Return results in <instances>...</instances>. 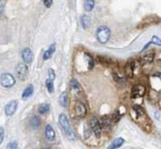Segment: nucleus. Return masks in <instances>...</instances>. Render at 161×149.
Wrapping results in <instances>:
<instances>
[{
    "mask_svg": "<svg viewBox=\"0 0 161 149\" xmlns=\"http://www.w3.org/2000/svg\"><path fill=\"white\" fill-rule=\"evenodd\" d=\"M58 123L60 125V127L63 133L66 136V137H68L69 139L71 140H74L76 139L75 134H74L73 131L72 127L70 126L69 121L68 119V117L66 116L64 114H60L59 115L58 118Z\"/></svg>",
    "mask_w": 161,
    "mask_h": 149,
    "instance_id": "obj_1",
    "label": "nucleus"
},
{
    "mask_svg": "<svg viewBox=\"0 0 161 149\" xmlns=\"http://www.w3.org/2000/svg\"><path fill=\"white\" fill-rule=\"evenodd\" d=\"M111 37V29L107 26H101L96 31V38L102 45H105Z\"/></svg>",
    "mask_w": 161,
    "mask_h": 149,
    "instance_id": "obj_2",
    "label": "nucleus"
},
{
    "mask_svg": "<svg viewBox=\"0 0 161 149\" xmlns=\"http://www.w3.org/2000/svg\"><path fill=\"white\" fill-rule=\"evenodd\" d=\"M16 84V79L10 74L5 73L1 75V85L4 88H12Z\"/></svg>",
    "mask_w": 161,
    "mask_h": 149,
    "instance_id": "obj_3",
    "label": "nucleus"
},
{
    "mask_svg": "<svg viewBox=\"0 0 161 149\" xmlns=\"http://www.w3.org/2000/svg\"><path fill=\"white\" fill-rule=\"evenodd\" d=\"M16 73L18 78L20 81L26 80V78H27V75H28V68H27V65L24 64V63L18 64L16 67Z\"/></svg>",
    "mask_w": 161,
    "mask_h": 149,
    "instance_id": "obj_4",
    "label": "nucleus"
},
{
    "mask_svg": "<svg viewBox=\"0 0 161 149\" xmlns=\"http://www.w3.org/2000/svg\"><path fill=\"white\" fill-rule=\"evenodd\" d=\"M89 127L91 128L92 132H93L96 138L101 137L102 128V127L101 123L99 122V120L97 118L93 117V118L90 119V121H89Z\"/></svg>",
    "mask_w": 161,
    "mask_h": 149,
    "instance_id": "obj_5",
    "label": "nucleus"
},
{
    "mask_svg": "<svg viewBox=\"0 0 161 149\" xmlns=\"http://www.w3.org/2000/svg\"><path fill=\"white\" fill-rule=\"evenodd\" d=\"M74 111H75L76 117L79 118H83L87 114V109L86 105L81 101H78L74 106Z\"/></svg>",
    "mask_w": 161,
    "mask_h": 149,
    "instance_id": "obj_6",
    "label": "nucleus"
},
{
    "mask_svg": "<svg viewBox=\"0 0 161 149\" xmlns=\"http://www.w3.org/2000/svg\"><path fill=\"white\" fill-rule=\"evenodd\" d=\"M146 89L144 85H136L133 86L131 89V94H130V98L132 99H137L143 98L145 94Z\"/></svg>",
    "mask_w": 161,
    "mask_h": 149,
    "instance_id": "obj_7",
    "label": "nucleus"
},
{
    "mask_svg": "<svg viewBox=\"0 0 161 149\" xmlns=\"http://www.w3.org/2000/svg\"><path fill=\"white\" fill-rule=\"evenodd\" d=\"M18 107V102L16 100H12L7 103L5 106V114L7 116H12L16 113Z\"/></svg>",
    "mask_w": 161,
    "mask_h": 149,
    "instance_id": "obj_8",
    "label": "nucleus"
},
{
    "mask_svg": "<svg viewBox=\"0 0 161 149\" xmlns=\"http://www.w3.org/2000/svg\"><path fill=\"white\" fill-rule=\"evenodd\" d=\"M22 59H23V62L26 64H31L33 61L34 59V56H33V52L29 48H25L22 52Z\"/></svg>",
    "mask_w": 161,
    "mask_h": 149,
    "instance_id": "obj_9",
    "label": "nucleus"
},
{
    "mask_svg": "<svg viewBox=\"0 0 161 149\" xmlns=\"http://www.w3.org/2000/svg\"><path fill=\"white\" fill-rule=\"evenodd\" d=\"M45 134L46 139L49 140V141L53 142L56 139V132H55L54 129L53 128V127L51 126L50 124H48L46 125L45 128Z\"/></svg>",
    "mask_w": 161,
    "mask_h": 149,
    "instance_id": "obj_10",
    "label": "nucleus"
},
{
    "mask_svg": "<svg viewBox=\"0 0 161 149\" xmlns=\"http://www.w3.org/2000/svg\"><path fill=\"white\" fill-rule=\"evenodd\" d=\"M69 86L71 90L73 91L76 94H81L82 93V87L81 84L79 83V81L77 79L73 78L70 81Z\"/></svg>",
    "mask_w": 161,
    "mask_h": 149,
    "instance_id": "obj_11",
    "label": "nucleus"
},
{
    "mask_svg": "<svg viewBox=\"0 0 161 149\" xmlns=\"http://www.w3.org/2000/svg\"><path fill=\"white\" fill-rule=\"evenodd\" d=\"M155 59V53L153 52H149L147 53H144L143 56L140 57V60L141 62V64H149L153 61Z\"/></svg>",
    "mask_w": 161,
    "mask_h": 149,
    "instance_id": "obj_12",
    "label": "nucleus"
},
{
    "mask_svg": "<svg viewBox=\"0 0 161 149\" xmlns=\"http://www.w3.org/2000/svg\"><path fill=\"white\" fill-rule=\"evenodd\" d=\"M113 122L111 118L109 115H104L101 119V125L102 129L105 131H108L111 128V125H112Z\"/></svg>",
    "mask_w": 161,
    "mask_h": 149,
    "instance_id": "obj_13",
    "label": "nucleus"
},
{
    "mask_svg": "<svg viewBox=\"0 0 161 149\" xmlns=\"http://www.w3.org/2000/svg\"><path fill=\"white\" fill-rule=\"evenodd\" d=\"M55 51H56V43H53V44H52V45L49 46V49L44 52V54H43L44 60H49V59L53 56V54L55 52Z\"/></svg>",
    "mask_w": 161,
    "mask_h": 149,
    "instance_id": "obj_14",
    "label": "nucleus"
},
{
    "mask_svg": "<svg viewBox=\"0 0 161 149\" xmlns=\"http://www.w3.org/2000/svg\"><path fill=\"white\" fill-rule=\"evenodd\" d=\"M151 45H158V46H161V39L160 38H159L158 36H156L155 35H154L153 36L151 37V41H150L148 43H147V45H144V47L143 48V49H142L141 52H143L144 50H146V49H148V47H149Z\"/></svg>",
    "mask_w": 161,
    "mask_h": 149,
    "instance_id": "obj_15",
    "label": "nucleus"
},
{
    "mask_svg": "<svg viewBox=\"0 0 161 149\" xmlns=\"http://www.w3.org/2000/svg\"><path fill=\"white\" fill-rule=\"evenodd\" d=\"M34 93V87H33V85L30 84L25 88V89L23 90V94H22V99L26 100V99H29L30 97H31Z\"/></svg>",
    "mask_w": 161,
    "mask_h": 149,
    "instance_id": "obj_16",
    "label": "nucleus"
},
{
    "mask_svg": "<svg viewBox=\"0 0 161 149\" xmlns=\"http://www.w3.org/2000/svg\"><path fill=\"white\" fill-rule=\"evenodd\" d=\"M29 123L31 128H33V129H38L41 125V120L36 115H33V116H31L30 118Z\"/></svg>",
    "mask_w": 161,
    "mask_h": 149,
    "instance_id": "obj_17",
    "label": "nucleus"
},
{
    "mask_svg": "<svg viewBox=\"0 0 161 149\" xmlns=\"http://www.w3.org/2000/svg\"><path fill=\"white\" fill-rule=\"evenodd\" d=\"M125 143V139L122 137H118L111 143V144L108 147L109 149H116L122 147V144Z\"/></svg>",
    "mask_w": 161,
    "mask_h": 149,
    "instance_id": "obj_18",
    "label": "nucleus"
},
{
    "mask_svg": "<svg viewBox=\"0 0 161 149\" xmlns=\"http://www.w3.org/2000/svg\"><path fill=\"white\" fill-rule=\"evenodd\" d=\"M59 103L61 107H66L69 103V94L66 91H64L59 96Z\"/></svg>",
    "mask_w": 161,
    "mask_h": 149,
    "instance_id": "obj_19",
    "label": "nucleus"
},
{
    "mask_svg": "<svg viewBox=\"0 0 161 149\" xmlns=\"http://www.w3.org/2000/svg\"><path fill=\"white\" fill-rule=\"evenodd\" d=\"M132 110H133L134 114H135L136 118H141V117L145 115V110H144V109L142 107H140V106H138V105H135V106L132 107Z\"/></svg>",
    "mask_w": 161,
    "mask_h": 149,
    "instance_id": "obj_20",
    "label": "nucleus"
},
{
    "mask_svg": "<svg viewBox=\"0 0 161 149\" xmlns=\"http://www.w3.org/2000/svg\"><path fill=\"white\" fill-rule=\"evenodd\" d=\"M90 23H91L90 18L87 15H83L81 17V25L83 29H88L90 26Z\"/></svg>",
    "mask_w": 161,
    "mask_h": 149,
    "instance_id": "obj_21",
    "label": "nucleus"
},
{
    "mask_svg": "<svg viewBox=\"0 0 161 149\" xmlns=\"http://www.w3.org/2000/svg\"><path fill=\"white\" fill-rule=\"evenodd\" d=\"M95 6V0H85L84 8L86 12H91Z\"/></svg>",
    "mask_w": 161,
    "mask_h": 149,
    "instance_id": "obj_22",
    "label": "nucleus"
},
{
    "mask_svg": "<svg viewBox=\"0 0 161 149\" xmlns=\"http://www.w3.org/2000/svg\"><path fill=\"white\" fill-rule=\"evenodd\" d=\"M85 60H86L87 62V65H88V69L89 70H91L93 68L94 66V60H93V57L89 53H85Z\"/></svg>",
    "mask_w": 161,
    "mask_h": 149,
    "instance_id": "obj_23",
    "label": "nucleus"
},
{
    "mask_svg": "<svg viewBox=\"0 0 161 149\" xmlns=\"http://www.w3.org/2000/svg\"><path fill=\"white\" fill-rule=\"evenodd\" d=\"M50 110V105L48 103H43V104L40 105V107H38V113L40 114H45L49 112Z\"/></svg>",
    "mask_w": 161,
    "mask_h": 149,
    "instance_id": "obj_24",
    "label": "nucleus"
},
{
    "mask_svg": "<svg viewBox=\"0 0 161 149\" xmlns=\"http://www.w3.org/2000/svg\"><path fill=\"white\" fill-rule=\"evenodd\" d=\"M97 60L99 63H102V64L105 65H109L112 64V60H111V59H110L109 57H107V56H97Z\"/></svg>",
    "mask_w": 161,
    "mask_h": 149,
    "instance_id": "obj_25",
    "label": "nucleus"
},
{
    "mask_svg": "<svg viewBox=\"0 0 161 149\" xmlns=\"http://www.w3.org/2000/svg\"><path fill=\"white\" fill-rule=\"evenodd\" d=\"M45 85H46L48 92H49V94H53V91H54V84H53V80L48 78V79L46 80V81H45Z\"/></svg>",
    "mask_w": 161,
    "mask_h": 149,
    "instance_id": "obj_26",
    "label": "nucleus"
},
{
    "mask_svg": "<svg viewBox=\"0 0 161 149\" xmlns=\"http://www.w3.org/2000/svg\"><path fill=\"white\" fill-rule=\"evenodd\" d=\"M121 117H122V114L120 113V110H116L114 114H113L112 117H111V119H112L113 123H117L120 120Z\"/></svg>",
    "mask_w": 161,
    "mask_h": 149,
    "instance_id": "obj_27",
    "label": "nucleus"
},
{
    "mask_svg": "<svg viewBox=\"0 0 161 149\" xmlns=\"http://www.w3.org/2000/svg\"><path fill=\"white\" fill-rule=\"evenodd\" d=\"M91 132L92 130L91 128H90V127H87L86 125H85V127H84V137H85V139H88V138H89V136H90V135H91Z\"/></svg>",
    "mask_w": 161,
    "mask_h": 149,
    "instance_id": "obj_28",
    "label": "nucleus"
},
{
    "mask_svg": "<svg viewBox=\"0 0 161 149\" xmlns=\"http://www.w3.org/2000/svg\"><path fill=\"white\" fill-rule=\"evenodd\" d=\"M48 75H49V79L53 80V81H54L55 78H56V73L52 68L49 69V71H48Z\"/></svg>",
    "mask_w": 161,
    "mask_h": 149,
    "instance_id": "obj_29",
    "label": "nucleus"
},
{
    "mask_svg": "<svg viewBox=\"0 0 161 149\" xmlns=\"http://www.w3.org/2000/svg\"><path fill=\"white\" fill-rule=\"evenodd\" d=\"M45 4V6L47 8H49L52 7L53 5V0H42Z\"/></svg>",
    "mask_w": 161,
    "mask_h": 149,
    "instance_id": "obj_30",
    "label": "nucleus"
},
{
    "mask_svg": "<svg viewBox=\"0 0 161 149\" xmlns=\"http://www.w3.org/2000/svg\"><path fill=\"white\" fill-rule=\"evenodd\" d=\"M17 143L16 141H13V142H11V143H8V145L7 146V148H12V149H16L17 148Z\"/></svg>",
    "mask_w": 161,
    "mask_h": 149,
    "instance_id": "obj_31",
    "label": "nucleus"
},
{
    "mask_svg": "<svg viewBox=\"0 0 161 149\" xmlns=\"http://www.w3.org/2000/svg\"><path fill=\"white\" fill-rule=\"evenodd\" d=\"M4 139V129L2 127H0V143H2Z\"/></svg>",
    "mask_w": 161,
    "mask_h": 149,
    "instance_id": "obj_32",
    "label": "nucleus"
},
{
    "mask_svg": "<svg viewBox=\"0 0 161 149\" xmlns=\"http://www.w3.org/2000/svg\"><path fill=\"white\" fill-rule=\"evenodd\" d=\"M157 63H158V64L160 65H161V56H160V57H159V58L158 59V60H157Z\"/></svg>",
    "mask_w": 161,
    "mask_h": 149,
    "instance_id": "obj_33",
    "label": "nucleus"
}]
</instances>
